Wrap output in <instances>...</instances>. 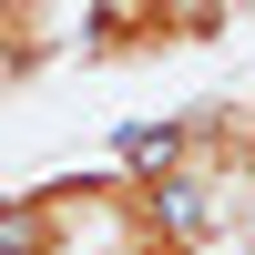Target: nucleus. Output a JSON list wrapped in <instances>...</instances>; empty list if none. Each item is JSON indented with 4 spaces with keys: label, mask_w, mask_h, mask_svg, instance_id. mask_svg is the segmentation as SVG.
Masks as SVG:
<instances>
[{
    "label": "nucleus",
    "mask_w": 255,
    "mask_h": 255,
    "mask_svg": "<svg viewBox=\"0 0 255 255\" xmlns=\"http://www.w3.org/2000/svg\"><path fill=\"white\" fill-rule=\"evenodd\" d=\"M225 31H235V10H143V0H113V10L72 20V51L92 72H133V61H163V51H215Z\"/></svg>",
    "instance_id": "obj_1"
},
{
    "label": "nucleus",
    "mask_w": 255,
    "mask_h": 255,
    "mask_svg": "<svg viewBox=\"0 0 255 255\" xmlns=\"http://www.w3.org/2000/svg\"><path fill=\"white\" fill-rule=\"evenodd\" d=\"M61 51H72V20H61V10H0V92L41 82Z\"/></svg>",
    "instance_id": "obj_2"
},
{
    "label": "nucleus",
    "mask_w": 255,
    "mask_h": 255,
    "mask_svg": "<svg viewBox=\"0 0 255 255\" xmlns=\"http://www.w3.org/2000/svg\"><path fill=\"white\" fill-rule=\"evenodd\" d=\"M102 255H204V245H194V235H174L163 215H143L133 235H123V245H102Z\"/></svg>",
    "instance_id": "obj_3"
}]
</instances>
